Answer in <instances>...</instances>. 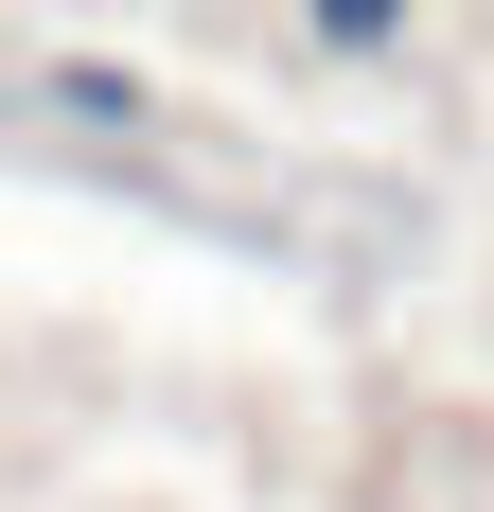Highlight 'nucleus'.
<instances>
[{
    "label": "nucleus",
    "instance_id": "nucleus-1",
    "mask_svg": "<svg viewBox=\"0 0 494 512\" xmlns=\"http://www.w3.org/2000/svg\"><path fill=\"white\" fill-rule=\"evenodd\" d=\"M389 18H406V0H318V36H389Z\"/></svg>",
    "mask_w": 494,
    "mask_h": 512
}]
</instances>
